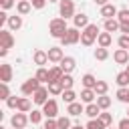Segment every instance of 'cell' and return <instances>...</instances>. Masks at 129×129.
Instances as JSON below:
<instances>
[{
    "instance_id": "15",
    "label": "cell",
    "mask_w": 129,
    "mask_h": 129,
    "mask_svg": "<svg viewBox=\"0 0 129 129\" xmlns=\"http://www.w3.org/2000/svg\"><path fill=\"white\" fill-rule=\"evenodd\" d=\"M67 113H69L71 117H79V115H83V113H85V107H83L79 101H75V103H69Z\"/></svg>"
},
{
    "instance_id": "57",
    "label": "cell",
    "mask_w": 129,
    "mask_h": 129,
    "mask_svg": "<svg viewBox=\"0 0 129 129\" xmlns=\"http://www.w3.org/2000/svg\"><path fill=\"white\" fill-rule=\"evenodd\" d=\"M127 117H129V109H127Z\"/></svg>"
},
{
    "instance_id": "47",
    "label": "cell",
    "mask_w": 129,
    "mask_h": 129,
    "mask_svg": "<svg viewBox=\"0 0 129 129\" xmlns=\"http://www.w3.org/2000/svg\"><path fill=\"white\" fill-rule=\"evenodd\" d=\"M119 129H129V117H125V119L119 121Z\"/></svg>"
},
{
    "instance_id": "17",
    "label": "cell",
    "mask_w": 129,
    "mask_h": 129,
    "mask_svg": "<svg viewBox=\"0 0 129 129\" xmlns=\"http://www.w3.org/2000/svg\"><path fill=\"white\" fill-rule=\"evenodd\" d=\"M30 10H32V2H30V0H18V2H16V12H18L20 16L28 14Z\"/></svg>"
},
{
    "instance_id": "10",
    "label": "cell",
    "mask_w": 129,
    "mask_h": 129,
    "mask_svg": "<svg viewBox=\"0 0 129 129\" xmlns=\"http://www.w3.org/2000/svg\"><path fill=\"white\" fill-rule=\"evenodd\" d=\"M113 60H115L117 64H127V62H129V50H127V48H117V50L113 52Z\"/></svg>"
},
{
    "instance_id": "52",
    "label": "cell",
    "mask_w": 129,
    "mask_h": 129,
    "mask_svg": "<svg viewBox=\"0 0 129 129\" xmlns=\"http://www.w3.org/2000/svg\"><path fill=\"white\" fill-rule=\"evenodd\" d=\"M71 129H87V127H83V125H79V123H77V125H73Z\"/></svg>"
},
{
    "instance_id": "5",
    "label": "cell",
    "mask_w": 129,
    "mask_h": 129,
    "mask_svg": "<svg viewBox=\"0 0 129 129\" xmlns=\"http://www.w3.org/2000/svg\"><path fill=\"white\" fill-rule=\"evenodd\" d=\"M38 87H40V81H38L36 77H32V79H28V81H24V83H22L20 91H22V95L30 97V95H34V91H36Z\"/></svg>"
},
{
    "instance_id": "6",
    "label": "cell",
    "mask_w": 129,
    "mask_h": 129,
    "mask_svg": "<svg viewBox=\"0 0 129 129\" xmlns=\"http://www.w3.org/2000/svg\"><path fill=\"white\" fill-rule=\"evenodd\" d=\"M28 121H30V119L26 117V113H20V111H16V113L12 115V119H10V125H12V129H24Z\"/></svg>"
},
{
    "instance_id": "8",
    "label": "cell",
    "mask_w": 129,
    "mask_h": 129,
    "mask_svg": "<svg viewBox=\"0 0 129 129\" xmlns=\"http://www.w3.org/2000/svg\"><path fill=\"white\" fill-rule=\"evenodd\" d=\"M32 101H34L36 105H44V103L48 101V87H38V89L34 91V95H32Z\"/></svg>"
},
{
    "instance_id": "11",
    "label": "cell",
    "mask_w": 129,
    "mask_h": 129,
    "mask_svg": "<svg viewBox=\"0 0 129 129\" xmlns=\"http://www.w3.org/2000/svg\"><path fill=\"white\" fill-rule=\"evenodd\" d=\"M46 52H48V60H50V62H60V60L64 58V54H62V48H60V46H50Z\"/></svg>"
},
{
    "instance_id": "22",
    "label": "cell",
    "mask_w": 129,
    "mask_h": 129,
    "mask_svg": "<svg viewBox=\"0 0 129 129\" xmlns=\"http://www.w3.org/2000/svg\"><path fill=\"white\" fill-rule=\"evenodd\" d=\"M105 30L107 32H117L119 30V26H121V22L117 20V18H105Z\"/></svg>"
},
{
    "instance_id": "31",
    "label": "cell",
    "mask_w": 129,
    "mask_h": 129,
    "mask_svg": "<svg viewBox=\"0 0 129 129\" xmlns=\"http://www.w3.org/2000/svg\"><path fill=\"white\" fill-rule=\"evenodd\" d=\"M117 99H119L121 103H127V105H129V87H119Z\"/></svg>"
},
{
    "instance_id": "48",
    "label": "cell",
    "mask_w": 129,
    "mask_h": 129,
    "mask_svg": "<svg viewBox=\"0 0 129 129\" xmlns=\"http://www.w3.org/2000/svg\"><path fill=\"white\" fill-rule=\"evenodd\" d=\"M119 30H121L123 34H129V22H121V26H119Z\"/></svg>"
},
{
    "instance_id": "9",
    "label": "cell",
    "mask_w": 129,
    "mask_h": 129,
    "mask_svg": "<svg viewBox=\"0 0 129 129\" xmlns=\"http://www.w3.org/2000/svg\"><path fill=\"white\" fill-rule=\"evenodd\" d=\"M0 46H4V48H12L14 46V38H12L10 30H6V28L0 30Z\"/></svg>"
},
{
    "instance_id": "56",
    "label": "cell",
    "mask_w": 129,
    "mask_h": 129,
    "mask_svg": "<svg viewBox=\"0 0 129 129\" xmlns=\"http://www.w3.org/2000/svg\"><path fill=\"white\" fill-rule=\"evenodd\" d=\"M107 129H113V127H111V125H109V127H107Z\"/></svg>"
},
{
    "instance_id": "18",
    "label": "cell",
    "mask_w": 129,
    "mask_h": 129,
    "mask_svg": "<svg viewBox=\"0 0 129 129\" xmlns=\"http://www.w3.org/2000/svg\"><path fill=\"white\" fill-rule=\"evenodd\" d=\"M58 64H60V69H62L64 73H73V71H75V67H77V60H75L73 56H64Z\"/></svg>"
},
{
    "instance_id": "53",
    "label": "cell",
    "mask_w": 129,
    "mask_h": 129,
    "mask_svg": "<svg viewBox=\"0 0 129 129\" xmlns=\"http://www.w3.org/2000/svg\"><path fill=\"white\" fill-rule=\"evenodd\" d=\"M48 2H60V0H48Z\"/></svg>"
},
{
    "instance_id": "44",
    "label": "cell",
    "mask_w": 129,
    "mask_h": 129,
    "mask_svg": "<svg viewBox=\"0 0 129 129\" xmlns=\"http://www.w3.org/2000/svg\"><path fill=\"white\" fill-rule=\"evenodd\" d=\"M117 44H119L121 48H127V50H129V34H121L119 40H117Z\"/></svg>"
},
{
    "instance_id": "30",
    "label": "cell",
    "mask_w": 129,
    "mask_h": 129,
    "mask_svg": "<svg viewBox=\"0 0 129 129\" xmlns=\"http://www.w3.org/2000/svg\"><path fill=\"white\" fill-rule=\"evenodd\" d=\"M97 105L105 111V109H109L111 107V97H107V95H97Z\"/></svg>"
},
{
    "instance_id": "4",
    "label": "cell",
    "mask_w": 129,
    "mask_h": 129,
    "mask_svg": "<svg viewBox=\"0 0 129 129\" xmlns=\"http://www.w3.org/2000/svg\"><path fill=\"white\" fill-rule=\"evenodd\" d=\"M58 12L62 18H73L75 16V2L73 0H60L58 2Z\"/></svg>"
},
{
    "instance_id": "46",
    "label": "cell",
    "mask_w": 129,
    "mask_h": 129,
    "mask_svg": "<svg viewBox=\"0 0 129 129\" xmlns=\"http://www.w3.org/2000/svg\"><path fill=\"white\" fill-rule=\"evenodd\" d=\"M30 2H32V8H36V10L44 8V4H46V0H30Z\"/></svg>"
},
{
    "instance_id": "7",
    "label": "cell",
    "mask_w": 129,
    "mask_h": 129,
    "mask_svg": "<svg viewBox=\"0 0 129 129\" xmlns=\"http://www.w3.org/2000/svg\"><path fill=\"white\" fill-rule=\"evenodd\" d=\"M42 113H44L46 117L56 119V115H58V105H56V101H54V99H48V101L42 105Z\"/></svg>"
},
{
    "instance_id": "16",
    "label": "cell",
    "mask_w": 129,
    "mask_h": 129,
    "mask_svg": "<svg viewBox=\"0 0 129 129\" xmlns=\"http://www.w3.org/2000/svg\"><path fill=\"white\" fill-rule=\"evenodd\" d=\"M101 111H103V109H101L97 103H89V105L85 107V115H87L89 119H97V117L101 115Z\"/></svg>"
},
{
    "instance_id": "55",
    "label": "cell",
    "mask_w": 129,
    "mask_h": 129,
    "mask_svg": "<svg viewBox=\"0 0 129 129\" xmlns=\"http://www.w3.org/2000/svg\"><path fill=\"white\" fill-rule=\"evenodd\" d=\"M0 129H6V127H2V125H0Z\"/></svg>"
},
{
    "instance_id": "13",
    "label": "cell",
    "mask_w": 129,
    "mask_h": 129,
    "mask_svg": "<svg viewBox=\"0 0 129 129\" xmlns=\"http://www.w3.org/2000/svg\"><path fill=\"white\" fill-rule=\"evenodd\" d=\"M32 60H34V64H38V67H44V64L48 62V52H46V50H34V54H32Z\"/></svg>"
},
{
    "instance_id": "43",
    "label": "cell",
    "mask_w": 129,
    "mask_h": 129,
    "mask_svg": "<svg viewBox=\"0 0 129 129\" xmlns=\"http://www.w3.org/2000/svg\"><path fill=\"white\" fill-rule=\"evenodd\" d=\"M117 20L119 22H129V8H121L119 14H117Z\"/></svg>"
},
{
    "instance_id": "36",
    "label": "cell",
    "mask_w": 129,
    "mask_h": 129,
    "mask_svg": "<svg viewBox=\"0 0 129 129\" xmlns=\"http://www.w3.org/2000/svg\"><path fill=\"white\" fill-rule=\"evenodd\" d=\"M56 123H58V129H71V127H73V125H71V119H69L67 115L56 117Z\"/></svg>"
},
{
    "instance_id": "1",
    "label": "cell",
    "mask_w": 129,
    "mask_h": 129,
    "mask_svg": "<svg viewBox=\"0 0 129 129\" xmlns=\"http://www.w3.org/2000/svg\"><path fill=\"white\" fill-rule=\"evenodd\" d=\"M67 30H69V26H67V18H52L50 22H48V32H50V36H54V38H62L64 34H67Z\"/></svg>"
},
{
    "instance_id": "28",
    "label": "cell",
    "mask_w": 129,
    "mask_h": 129,
    "mask_svg": "<svg viewBox=\"0 0 129 129\" xmlns=\"http://www.w3.org/2000/svg\"><path fill=\"white\" fill-rule=\"evenodd\" d=\"M115 83H117L119 87H129V73H127V71L119 73V75L115 77Z\"/></svg>"
},
{
    "instance_id": "29",
    "label": "cell",
    "mask_w": 129,
    "mask_h": 129,
    "mask_svg": "<svg viewBox=\"0 0 129 129\" xmlns=\"http://www.w3.org/2000/svg\"><path fill=\"white\" fill-rule=\"evenodd\" d=\"M62 101H64L67 105H69V103H75V101H77V93H75L73 89H64V91H62Z\"/></svg>"
},
{
    "instance_id": "23",
    "label": "cell",
    "mask_w": 129,
    "mask_h": 129,
    "mask_svg": "<svg viewBox=\"0 0 129 129\" xmlns=\"http://www.w3.org/2000/svg\"><path fill=\"white\" fill-rule=\"evenodd\" d=\"M62 91H64V87H62L60 81H50L48 83V93L50 95H62Z\"/></svg>"
},
{
    "instance_id": "45",
    "label": "cell",
    "mask_w": 129,
    "mask_h": 129,
    "mask_svg": "<svg viewBox=\"0 0 129 129\" xmlns=\"http://www.w3.org/2000/svg\"><path fill=\"white\" fill-rule=\"evenodd\" d=\"M0 6H2V10H8L14 6V0H0Z\"/></svg>"
},
{
    "instance_id": "40",
    "label": "cell",
    "mask_w": 129,
    "mask_h": 129,
    "mask_svg": "<svg viewBox=\"0 0 129 129\" xmlns=\"http://www.w3.org/2000/svg\"><path fill=\"white\" fill-rule=\"evenodd\" d=\"M18 101H20V97H16V95H10V97L6 99V105H8L10 109H18Z\"/></svg>"
},
{
    "instance_id": "41",
    "label": "cell",
    "mask_w": 129,
    "mask_h": 129,
    "mask_svg": "<svg viewBox=\"0 0 129 129\" xmlns=\"http://www.w3.org/2000/svg\"><path fill=\"white\" fill-rule=\"evenodd\" d=\"M99 119H101V121H103V123H105L107 127H109V125L113 123V115H111V113H107V111H101V115H99Z\"/></svg>"
},
{
    "instance_id": "39",
    "label": "cell",
    "mask_w": 129,
    "mask_h": 129,
    "mask_svg": "<svg viewBox=\"0 0 129 129\" xmlns=\"http://www.w3.org/2000/svg\"><path fill=\"white\" fill-rule=\"evenodd\" d=\"M10 97V89H8V83H0V99L6 101Z\"/></svg>"
},
{
    "instance_id": "12",
    "label": "cell",
    "mask_w": 129,
    "mask_h": 129,
    "mask_svg": "<svg viewBox=\"0 0 129 129\" xmlns=\"http://www.w3.org/2000/svg\"><path fill=\"white\" fill-rule=\"evenodd\" d=\"M97 42H99V46H103V48H109L111 46V42H113V34L111 32H99V36H97Z\"/></svg>"
},
{
    "instance_id": "51",
    "label": "cell",
    "mask_w": 129,
    "mask_h": 129,
    "mask_svg": "<svg viewBox=\"0 0 129 129\" xmlns=\"http://www.w3.org/2000/svg\"><path fill=\"white\" fill-rule=\"evenodd\" d=\"M95 4H99V6H105V4H109V0H95Z\"/></svg>"
},
{
    "instance_id": "49",
    "label": "cell",
    "mask_w": 129,
    "mask_h": 129,
    "mask_svg": "<svg viewBox=\"0 0 129 129\" xmlns=\"http://www.w3.org/2000/svg\"><path fill=\"white\" fill-rule=\"evenodd\" d=\"M8 18H10V16L6 14V10H2V12H0V24H4V22H8Z\"/></svg>"
},
{
    "instance_id": "26",
    "label": "cell",
    "mask_w": 129,
    "mask_h": 129,
    "mask_svg": "<svg viewBox=\"0 0 129 129\" xmlns=\"http://www.w3.org/2000/svg\"><path fill=\"white\" fill-rule=\"evenodd\" d=\"M8 28H10V30L22 28V16H20V14H18V16H10V18H8Z\"/></svg>"
},
{
    "instance_id": "2",
    "label": "cell",
    "mask_w": 129,
    "mask_h": 129,
    "mask_svg": "<svg viewBox=\"0 0 129 129\" xmlns=\"http://www.w3.org/2000/svg\"><path fill=\"white\" fill-rule=\"evenodd\" d=\"M99 36V26L97 24H89L81 30V44L83 46H91Z\"/></svg>"
},
{
    "instance_id": "34",
    "label": "cell",
    "mask_w": 129,
    "mask_h": 129,
    "mask_svg": "<svg viewBox=\"0 0 129 129\" xmlns=\"http://www.w3.org/2000/svg\"><path fill=\"white\" fill-rule=\"evenodd\" d=\"M16 111H20V113H28L30 111V101L26 99V97H20V101H18V109Z\"/></svg>"
},
{
    "instance_id": "54",
    "label": "cell",
    "mask_w": 129,
    "mask_h": 129,
    "mask_svg": "<svg viewBox=\"0 0 129 129\" xmlns=\"http://www.w3.org/2000/svg\"><path fill=\"white\" fill-rule=\"evenodd\" d=\"M125 71H127V73H129V62H127V69H125Z\"/></svg>"
},
{
    "instance_id": "32",
    "label": "cell",
    "mask_w": 129,
    "mask_h": 129,
    "mask_svg": "<svg viewBox=\"0 0 129 129\" xmlns=\"http://www.w3.org/2000/svg\"><path fill=\"white\" fill-rule=\"evenodd\" d=\"M107 91H109V83H107V81H97L95 93H97V95H107Z\"/></svg>"
},
{
    "instance_id": "50",
    "label": "cell",
    "mask_w": 129,
    "mask_h": 129,
    "mask_svg": "<svg viewBox=\"0 0 129 129\" xmlns=\"http://www.w3.org/2000/svg\"><path fill=\"white\" fill-rule=\"evenodd\" d=\"M6 54H8V48H4V46H0V56H2V58H4V56H6Z\"/></svg>"
},
{
    "instance_id": "20",
    "label": "cell",
    "mask_w": 129,
    "mask_h": 129,
    "mask_svg": "<svg viewBox=\"0 0 129 129\" xmlns=\"http://www.w3.org/2000/svg\"><path fill=\"white\" fill-rule=\"evenodd\" d=\"M73 22H75V26H77V28H81V30H83L85 26H89V16H87V14H83V12H81V14H75V16H73Z\"/></svg>"
},
{
    "instance_id": "37",
    "label": "cell",
    "mask_w": 129,
    "mask_h": 129,
    "mask_svg": "<svg viewBox=\"0 0 129 129\" xmlns=\"http://www.w3.org/2000/svg\"><path fill=\"white\" fill-rule=\"evenodd\" d=\"M95 58H97V60H107V58H109V50L103 48V46H99V48L95 50Z\"/></svg>"
},
{
    "instance_id": "42",
    "label": "cell",
    "mask_w": 129,
    "mask_h": 129,
    "mask_svg": "<svg viewBox=\"0 0 129 129\" xmlns=\"http://www.w3.org/2000/svg\"><path fill=\"white\" fill-rule=\"evenodd\" d=\"M42 129H58V123H56V119H52V117H46V121H44Z\"/></svg>"
},
{
    "instance_id": "3",
    "label": "cell",
    "mask_w": 129,
    "mask_h": 129,
    "mask_svg": "<svg viewBox=\"0 0 129 129\" xmlns=\"http://www.w3.org/2000/svg\"><path fill=\"white\" fill-rule=\"evenodd\" d=\"M77 42H81V32H79L77 26H73V28H69L67 34L60 38V44L67 46V44H77Z\"/></svg>"
},
{
    "instance_id": "21",
    "label": "cell",
    "mask_w": 129,
    "mask_h": 129,
    "mask_svg": "<svg viewBox=\"0 0 129 129\" xmlns=\"http://www.w3.org/2000/svg\"><path fill=\"white\" fill-rule=\"evenodd\" d=\"M95 97H97L95 89H85V87H83V91H81V101H83V103H87V105H89V103H93V101H95Z\"/></svg>"
},
{
    "instance_id": "35",
    "label": "cell",
    "mask_w": 129,
    "mask_h": 129,
    "mask_svg": "<svg viewBox=\"0 0 129 129\" xmlns=\"http://www.w3.org/2000/svg\"><path fill=\"white\" fill-rule=\"evenodd\" d=\"M60 83H62V87H64V89H73L75 79L71 77V73H64V75H62V79H60Z\"/></svg>"
},
{
    "instance_id": "25",
    "label": "cell",
    "mask_w": 129,
    "mask_h": 129,
    "mask_svg": "<svg viewBox=\"0 0 129 129\" xmlns=\"http://www.w3.org/2000/svg\"><path fill=\"white\" fill-rule=\"evenodd\" d=\"M81 83H83V87H85V89H95V85H97V79H95L91 73H87V75H83Z\"/></svg>"
},
{
    "instance_id": "14",
    "label": "cell",
    "mask_w": 129,
    "mask_h": 129,
    "mask_svg": "<svg viewBox=\"0 0 129 129\" xmlns=\"http://www.w3.org/2000/svg\"><path fill=\"white\" fill-rule=\"evenodd\" d=\"M0 81H2V83H10V81H12V67H10L8 62L0 64Z\"/></svg>"
},
{
    "instance_id": "27",
    "label": "cell",
    "mask_w": 129,
    "mask_h": 129,
    "mask_svg": "<svg viewBox=\"0 0 129 129\" xmlns=\"http://www.w3.org/2000/svg\"><path fill=\"white\" fill-rule=\"evenodd\" d=\"M48 73H50V81H60V79H62V75H64V71L60 69V64H56V67L48 69Z\"/></svg>"
},
{
    "instance_id": "38",
    "label": "cell",
    "mask_w": 129,
    "mask_h": 129,
    "mask_svg": "<svg viewBox=\"0 0 129 129\" xmlns=\"http://www.w3.org/2000/svg\"><path fill=\"white\" fill-rule=\"evenodd\" d=\"M42 115H44L42 111H36V109H32V113L28 115V119H30V123H32V125H36V123H40Z\"/></svg>"
},
{
    "instance_id": "19",
    "label": "cell",
    "mask_w": 129,
    "mask_h": 129,
    "mask_svg": "<svg viewBox=\"0 0 129 129\" xmlns=\"http://www.w3.org/2000/svg\"><path fill=\"white\" fill-rule=\"evenodd\" d=\"M119 14V10L113 6V4H105V6H101V16L103 18H115Z\"/></svg>"
},
{
    "instance_id": "33",
    "label": "cell",
    "mask_w": 129,
    "mask_h": 129,
    "mask_svg": "<svg viewBox=\"0 0 129 129\" xmlns=\"http://www.w3.org/2000/svg\"><path fill=\"white\" fill-rule=\"evenodd\" d=\"M87 129H107V125L97 117V119H89V123H87Z\"/></svg>"
},
{
    "instance_id": "24",
    "label": "cell",
    "mask_w": 129,
    "mask_h": 129,
    "mask_svg": "<svg viewBox=\"0 0 129 129\" xmlns=\"http://www.w3.org/2000/svg\"><path fill=\"white\" fill-rule=\"evenodd\" d=\"M40 83H50V73H48V69H44V67H38V71H36V75H34Z\"/></svg>"
}]
</instances>
